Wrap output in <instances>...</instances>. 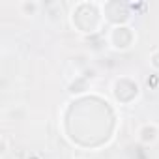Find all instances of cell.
I'll list each match as a JSON object with an SVG mask.
<instances>
[{
    "label": "cell",
    "instance_id": "cell-2",
    "mask_svg": "<svg viewBox=\"0 0 159 159\" xmlns=\"http://www.w3.org/2000/svg\"><path fill=\"white\" fill-rule=\"evenodd\" d=\"M159 139V127L155 124H146L139 129V140L144 144H153Z\"/></svg>",
    "mask_w": 159,
    "mask_h": 159
},
{
    "label": "cell",
    "instance_id": "cell-3",
    "mask_svg": "<svg viewBox=\"0 0 159 159\" xmlns=\"http://www.w3.org/2000/svg\"><path fill=\"white\" fill-rule=\"evenodd\" d=\"M39 10H41V4L36 2V0H23V2H19V13L25 17H34L38 15Z\"/></svg>",
    "mask_w": 159,
    "mask_h": 159
},
{
    "label": "cell",
    "instance_id": "cell-1",
    "mask_svg": "<svg viewBox=\"0 0 159 159\" xmlns=\"http://www.w3.org/2000/svg\"><path fill=\"white\" fill-rule=\"evenodd\" d=\"M137 41V34L127 25H116L109 34V43L116 51H127Z\"/></svg>",
    "mask_w": 159,
    "mask_h": 159
},
{
    "label": "cell",
    "instance_id": "cell-4",
    "mask_svg": "<svg viewBox=\"0 0 159 159\" xmlns=\"http://www.w3.org/2000/svg\"><path fill=\"white\" fill-rule=\"evenodd\" d=\"M150 66L153 69H159V51H153L152 56H150Z\"/></svg>",
    "mask_w": 159,
    "mask_h": 159
}]
</instances>
